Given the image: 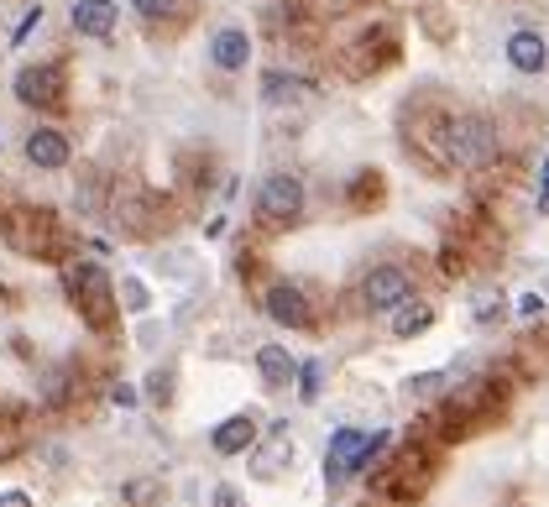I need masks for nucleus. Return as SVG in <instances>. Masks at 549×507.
I'll return each mask as SVG.
<instances>
[{
    "mask_svg": "<svg viewBox=\"0 0 549 507\" xmlns=\"http://www.w3.org/2000/svg\"><path fill=\"white\" fill-rule=\"evenodd\" d=\"M63 283H68V298H74V309L84 314L89 330L116 325V283H110V272L100 262H74L63 272Z\"/></svg>",
    "mask_w": 549,
    "mask_h": 507,
    "instance_id": "nucleus-1",
    "label": "nucleus"
},
{
    "mask_svg": "<svg viewBox=\"0 0 549 507\" xmlns=\"http://www.w3.org/2000/svg\"><path fill=\"white\" fill-rule=\"evenodd\" d=\"M440 142H445V157L455 168H487L497 157V126L487 115H450Z\"/></svg>",
    "mask_w": 549,
    "mask_h": 507,
    "instance_id": "nucleus-2",
    "label": "nucleus"
},
{
    "mask_svg": "<svg viewBox=\"0 0 549 507\" xmlns=\"http://www.w3.org/2000/svg\"><path fill=\"white\" fill-rule=\"evenodd\" d=\"M387 445H393V434H387V429H377V434H366V429H335L330 434V455H325V481L335 487V481L366 471Z\"/></svg>",
    "mask_w": 549,
    "mask_h": 507,
    "instance_id": "nucleus-3",
    "label": "nucleus"
},
{
    "mask_svg": "<svg viewBox=\"0 0 549 507\" xmlns=\"http://www.w3.org/2000/svg\"><path fill=\"white\" fill-rule=\"evenodd\" d=\"M304 215V183L293 178V173H272L262 189H257V220L272 225V230H283Z\"/></svg>",
    "mask_w": 549,
    "mask_h": 507,
    "instance_id": "nucleus-4",
    "label": "nucleus"
},
{
    "mask_svg": "<svg viewBox=\"0 0 549 507\" xmlns=\"http://www.w3.org/2000/svg\"><path fill=\"white\" fill-rule=\"evenodd\" d=\"M63 95H68V79L58 63H32L16 74V100L32 110H63Z\"/></svg>",
    "mask_w": 549,
    "mask_h": 507,
    "instance_id": "nucleus-5",
    "label": "nucleus"
},
{
    "mask_svg": "<svg viewBox=\"0 0 549 507\" xmlns=\"http://www.w3.org/2000/svg\"><path fill=\"white\" fill-rule=\"evenodd\" d=\"M414 298V278H408L403 267H372L361 278V304L372 314H393L398 304H408Z\"/></svg>",
    "mask_w": 549,
    "mask_h": 507,
    "instance_id": "nucleus-6",
    "label": "nucleus"
},
{
    "mask_svg": "<svg viewBox=\"0 0 549 507\" xmlns=\"http://www.w3.org/2000/svg\"><path fill=\"white\" fill-rule=\"evenodd\" d=\"M267 314L288 330H314V304L304 298L299 283H272L267 288Z\"/></svg>",
    "mask_w": 549,
    "mask_h": 507,
    "instance_id": "nucleus-7",
    "label": "nucleus"
},
{
    "mask_svg": "<svg viewBox=\"0 0 549 507\" xmlns=\"http://www.w3.org/2000/svg\"><path fill=\"white\" fill-rule=\"evenodd\" d=\"M215 455H251L257 450V419L251 413H231V419H220L215 434H210Z\"/></svg>",
    "mask_w": 549,
    "mask_h": 507,
    "instance_id": "nucleus-8",
    "label": "nucleus"
},
{
    "mask_svg": "<svg viewBox=\"0 0 549 507\" xmlns=\"http://www.w3.org/2000/svg\"><path fill=\"white\" fill-rule=\"evenodd\" d=\"M68 21H74V32H84V37H110L121 11H116V0H74Z\"/></svg>",
    "mask_w": 549,
    "mask_h": 507,
    "instance_id": "nucleus-9",
    "label": "nucleus"
},
{
    "mask_svg": "<svg viewBox=\"0 0 549 507\" xmlns=\"http://www.w3.org/2000/svg\"><path fill=\"white\" fill-rule=\"evenodd\" d=\"M68 157H74V152H68V136L63 131H53V126H37L32 136H27V163L32 168H63L68 163Z\"/></svg>",
    "mask_w": 549,
    "mask_h": 507,
    "instance_id": "nucleus-10",
    "label": "nucleus"
},
{
    "mask_svg": "<svg viewBox=\"0 0 549 507\" xmlns=\"http://www.w3.org/2000/svg\"><path fill=\"white\" fill-rule=\"evenodd\" d=\"M210 58H215V68H225V74H241V68L251 63V37L241 27H220L210 37Z\"/></svg>",
    "mask_w": 549,
    "mask_h": 507,
    "instance_id": "nucleus-11",
    "label": "nucleus"
},
{
    "mask_svg": "<svg viewBox=\"0 0 549 507\" xmlns=\"http://www.w3.org/2000/svg\"><path fill=\"white\" fill-rule=\"evenodd\" d=\"M309 95H314V84L299 79V74H283V68H267L262 74V100L267 105H299Z\"/></svg>",
    "mask_w": 549,
    "mask_h": 507,
    "instance_id": "nucleus-12",
    "label": "nucleus"
},
{
    "mask_svg": "<svg viewBox=\"0 0 549 507\" xmlns=\"http://www.w3.org/2000/svg\"><path fill=\"white\" fill-rule=\"evenodd\" d=\"M508 63L518 68V74H544V63H549V48H544V37L539 32H513L508 37Z\"/></svg>",
    "mask_w": 549,
    "mask_h": 507,
    "instance_id": "nucleus-13",
    "label": "nucleus"
},
{
    "mask_svg": "<svg viewBox=\"0 0 549 507\" xmlns=\"http://www.w3.org/2000/svg\"><path fill=\"white\" fill-rule=\"evenodd\" d=\"M53 220L48 215H32V210H21V215H11V241L21 246V251H37V257H42V251H53Z\"/></svg>",
    "mask_w": 549,
    "mask_h": 507,
    "instance_id": "nucleus-14",
    "label": "nucleus"
},
{
    "mask_svg": "<svg viewBox=\"0 0 549 507\" xmlns=\"http://www.w3.org/2000/svg\"><path fill=\"white\" fill-rule=\"evenodd\" d=\"M257 372H262L267 387H288L293 377H299V361H293L283 345H262V351H257Z\"/></svg>",
    "mask_w": 549,
    "mask_h": 507,
    "instance_id": "nucleus-15",
    "label": "nucleus"
},
{
    "mask_svg": "<svg viewBox=\"0 0 549 507\" xmlns=\"http://www.w3.org/2000/svg\"><path fill=\"white\" fill-rule=\"evenodd\" d=\"M429 325H434V309H429V304H414V298H408V304L393 309V335H398V340H414V335H424Z\"/></svg>",
    "mask_w": 549,
    "mask_h": 507,
    "instance_id": "nucleus-16",
    "label": "nucleus"
},
{
    "mask_svg": "<svg viewBox=\"0 0 549 507\" xmlns=\"http://www.w3.org/2000/svg\"><path fill=\"white\" fill-rule=\"evenodd\" d=\"M319 377H325V366H319V361H304V366H299V398H304V403L319 398Z\"/></svg>",
    "mask_w": 549,
    "mask_h": 507,
    "instance_id": "nucleus-17",
    "label": "nucleus"
},
{
    "mask_svg": "<svg viewBox=\"0 0 549 507\" xmlns=\"http://www.w3.org/2000/svg\"><path fill=\"white\" fill-rule=\"evenodd\" d=\"M136 6V16H147V21H163V16H173L183 0H131Z\"/></svg>",
    "mask_w": 549,
    "mask_h": 507,
    "instance_id": "nucleus-18",
    "label": "nucleus"
},
{
    "mask_svg": "<svg viewBox=\"0 0 549 507\" xmlns=\"http://www.w3.org/2000/svg\"><path fill=\"white\" fill-rule=\"evenodd\" d=\"M37 27H42V6H32V11H27V16H21V27H16V32H11V42H27V37H32V32H37Z\"/></svg>",
    "mask_w": 549,
    "mask_h": 507,
    "instance_id": "nucleus-19",
    "label": "nucleus"
},
{
    "mask_svg": "<svg viewBox=\"0 0 549 507\" xmlns=\"http://www.w3.org/2000/svg\"><path fill=\"white\" fill-rule=\"evenodd\" d=\"M152 492H157V481H131V487L121 492V502H131V507H136V502H147Z\"/></svg>",
    "mask_w": 549,
    "mask_h": 507,
    "instance_id": "nucleus-20",
    "label": "nucleus"
},
{
    "mask_svg": "<svg viewBox=\"0 0 549 507\" xmlns=\"http://www.w3.org/2000/svg\"><path fill=\"white\" fill-rule=\"evenodd\" d=\"M518 314H523V319H539V314H544V298H539V293H523V298H518Z\"/></svg>",
    "mask_w": 549,
    "mask_h": 507,
    "instance_id": "nucleus-21",
    "label": "nucleus"
},
{
    "mask_svg": "<svg viewBox=\"0 0 549 507\" xmlns=\"http://www.w3.org/2000/svg\"><path fill=\"white\" fill-rule=\"evenodd\" d=\"M539 215H549V152H544V168H539Z\"/></svg>",
    "mask_w": 549,
    "mask_h": 507,
    "instance_id": "nucleus-22",
    "label": "nucleus"
},
{
    "mask_svg": "<svg viewBox=\"0 0 549 507\" xmlns=\"http://www.w3.org/2000/svg\"><path fill=\"white\" fill-rule=\"evenodd\" d=\"M126 304H131V309H142V304H147V288L136 283V278H126Z\"/></svg>",
    "mask_w": 549,
    "mask_h": 507,
    "instance_id": "nucleus-23",
    "label": "nucleus"
},
{
    "mask_svg": "<svg viewBox=\"0 0 549 507\" xmlns=\"http://www.w3.org/2000/svg\"><path fill=\"white\" fill-rule=\"evenodd\" d=\"M215 507H246V502L236 497V487H215Z\"/></svg>",
    "mask_w": 549,
    "mask_h": 507,
    "instance_id": "nucleus-24",
    "label": "nucleus"
},
{
    "mask_svg": "<svg viewBox=\"0 0 549 507\" xmlns=\"http://www.w3.org/2000/svg\"><path fill=\"white\" fill-rule=\"evenodd\" d=\"M0 507H37L27 492H0Z\"/></svg>",
    "mask_w": 549,
    "mask_h": 507,
    "instance_id": "nucleus-25",
    "label": "nucleus"
},
{
    "mask_svg": "<svg viewBox=\"0 0 549 507\" xmlns=\"http://www.w3.org/2000/svg\"><path fill=\"white\" fill-rule=\"evenodd\" d=\"M110 398H116V408H136V387H126V382H121Z\"/></svg>",
    "mask_w": 549,
    "mask_h": 507,
    "instance_id": "nucleus-26",
    "label": "nucleus"
}]
</instances>
